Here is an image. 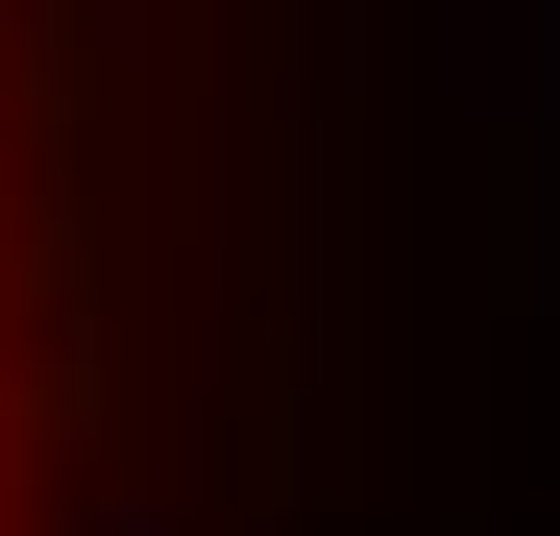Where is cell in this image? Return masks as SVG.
<instances>
[{
    "label": "cell",
    "mask_w": 560,
    "mask_h": 536,
    "mask_svg": "<svg viewBox=\"0 0 560 536\" xmlns=\"http://www.w3.org/2000/svg\"><path fill=\"white\" fill-rule=\"evenodd\" d=\"M196 244V0H0V536H171Z\"/></svg>",
    "instance_id": "cell-1"
}]
</instances>
